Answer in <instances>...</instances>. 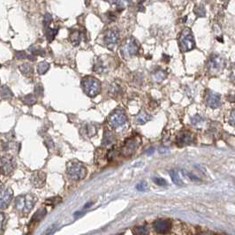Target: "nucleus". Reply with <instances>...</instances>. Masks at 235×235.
I'll use <instances>...</instances> for the list:
<instances>
[{"label": "nucleus", "mask_w": 235, "mask_h": 235, "mask_svg": "<svg viewBox=\"0 0 235 235\" xmlns=\"http://www.w3.org/2000/svg\"><path fill=\"white\" fill-rule=\"evenodd\" d=\"M67 172L69 178L74 180H80L85 178L87 174V169L79 161H70L67 164Z\"/></svg>", "instance_id": "nucleus-1"}, {"label": "nucleus", "mask_w": 235, "mask_h": 235, "mask_svg": "<svg viewBox=\"0 0 235 235\" xmlns=\"http://www.w3.org/2000/svg\"><path fill=\"white\" fill-rule=\"evenodd\" d=\"M81 86L84 92L89 97H94L100 93V81L92 76H87L81 81Z\"/></svg>", "instance_id": "nucleus-2"}, {"label": "nucleus", "mask_w": 235, "mask_h": 235, "mask_svg": "<svg viewBox=\"0 0 235 235\" xmlns=\"http://www.w3.org/2000/svg\"><path fill=\"white\" fill-rule=\"evenodd\" d=\"M179 44L181 51L186 52L189 50H193L195 46V42L193 38V33L189 27H185L180 33L179 38Z\"/></svg>", "instance_id": "nucleus-3"}, {"label": "nucleus", "mask_w": 235, "mask_h": 235, "mask_svg": "<svg viewBox=\"0 0 235 235\" xmlns=\"http://www.w3.org/2000/svg\"><path fill=\"white\" fill-rule=\"evenodd\" d=\"M35 202H36V197L34 195L26 194V195H21L17 197L15 200V206L19 210L24 213H28L33 209Z\"/></svg>", "instance_id": "nucleus-4"}, {"label": "nucleus", "mask_w": 235, "mask_h": 235, "mask_svg": "<svg viewBox=\"0 0 235 235\" xmlns=\"http://www.w3.org/2000/svg\"><path fill=\"white\" fill-rule=\"evenodd\" d=\"M141 139L138 136H133L127 139L126 143H124L123 147L121 148V154L125 157H130L134 153L136 149L141 144Z\"/></svg>", "instance_id": "nucleus-5"}, {"label": "nucleus", "mask_w": 235, "mask_h": 235, "mask_svg": "<svg viewBox=\"0 0 235 235\" xmlns=\"http://www.w3.org/2000/svg\"><path fill=\"white\" fill-rule=\"evenodd\" d=\"M126 120H127V118H126L125 112L122 110L119 109L114 110L110 115L109 118H108L110 126L113 128H118V127L124 126L126 123Z\"/></svg>", "instance_id": "nucleus-6"}, {"label": "nucleus", "mask_w": 235, "mask_h": 235, "mask_svg": "<svg viewBox=\"0 0 235 235\" xmlns=\"http://www.w3.org/2000/svg\"><path fill=\"white\" fill-rule=\"evenodd\" d=\"M207 67L209 71L213 73V74H217L221 72L225 67H226V61L222 57H220L219 55H211V57L208 61Z\"/></svg>", "instance_id": "nucleus-7"}, {"label": "nucleus", "mask_w": 235, "mask_h": 235, "mask_svg": "<svg viewBox=\"0 0 235 235\" xmlns=\"http://www.w3.org/2000/svg\"><path fill=\"white\" fill-rule=\"evenodd\" d=\"M121 55L125 59H129L137 54L138 52V45L134 39H127L125 43L122 45L121 49Z\"/></svg>", "instance_id": "nucleus-8"}, {"label": "nucleus", "mask_w": 235, "mask_h": 235, "mask_svg": "<svg viewBox=\"0 0 235 235\" xmlns=\"http://www.w3.org/2000/svg\"><path fill=\"white\" fill-rule=\"evenodd\" d=\"M16 167V163L12 156H4L1 158V171L4 175L11 174Z\"/></svg>", "instance_id": "nucleus-9"}, {"label": "nucleus", "mask_w": 235, "mask_h": 235, "mask_svg": "<svg viewBox=\"0 0 235 235\" xmlns=\"http://www.w3.org/2000/svg\"><path fill=\"white\" fill-rule=\"evenodd\" d=\"M220 97L221 96L218 93L213 92L211 90H208L206 93V96H205V101H206L207 105L210 108H212V109L218 108L221 104Z\"/></svg>", "instance_id": "nucleus-10"}, {"label": "nucleus", "mask_w": 235, "mask_h": 235, "mask_svg": "<svg viewBox=\"0 0 235 235\" xmlns=\"http://www.w3.org/2000/svg\"><path fill=\"white\" fill-rule=\"evenodd\" d=\"M104 43L106 44L107 48L110 50H112L114 46L117 44L118 40V33L116 29H110L104 34Z\"/></svg>", "instance_id": "nucleus-11"}, {"label": "nucleus", "mask_w": 235, "mask_h": 235, "mask_svg": "<svg viewBox=\"0 0 235 235\" xmlns=\"http://www.w3.org/2000/svg\"><path fill=\"white\" fill-rule=\"evenodd\" d=\"M153 226L157 233L166 234L171 231L172 224H171L170 220H157L154 223Z\"/></svg>", "instance_id": "nucleus-12"}, {"label": "nucleus", "mask_w": 235, "mask_h": 235, "mask_svg": "<svg viewBox=\"0 0 235 235\" xmlns=\"http://www.w3.org/2000/svg\"><path fill=\"white\" fill-rule=\"evenodd\" d=\"M31 182L35 187H42L46 182V174L42 171H37L31 177Z\"/></svg>", "instance_id": "nucleus-13"}, {"label": "nucleus", "mask_w": 235, "mask_h": 235, "mask_svg": "<svg viewBox=\"0 0 235 235\" xmlns=\"http://www.w3.org/2000/svg\"><path fill=\"white\" fill-rule=\"evenodd\" d=\"M193 136L189 132H181L177 135L176 143L179 147H184L192 143Z\"/></svg>", "instance_id": "nucleus-14"}, {"label": "nucleus", "mask_w": 235, "mask_h": 235, "mask_svg": "<svg viewBox=\"0 0 235 235\" xmlns=\"http://www.w3.org/2000/svg\"><path fill=\"white\" fill-rule=\"evenodd\" d=\"M13 193L11 188H6L5 190L2 191L1 193V201H0V205L2 209H5L11 203L13 200Z\"/></svg>", "instance_id": "nucleus-15"}, {"label": "nucleus", "mask_w": 235, "mask_h": 235, "mask_svg": "<svg viewBox=\"0 0 235 235\" xmlns=\"http://www.w3.org/2000/svg\"><path fill=\"white\" fill-rule=\"evenodd\" d=\"M46 213H47V211H46V209L45 208H42V209H40V210H38L36 212H35V214L33 216V218H31V220H30V223H29V226H31V225H33V224H36V223H39L41 220H42V218L45 217V215H46Z\"/></svg>", "instance_id": "nucleus-16"}, {"label": "nucleus", "mask_w": 235, "mask_h": 235, "mask_svg": "<svg viewBox=\"0 0 235 235\" xmlns=\"http://www.w3.org/2000/svg\"><path fill=\"white\" fill-rule=\"evenodd\" d=\"M151 118H152L151 115L146 113L145 111H142V112H140V113L136 116V118H135V122H136L137 125H144V124H146L148 121L151 120Z\"/></svg>", "instance_id": "nucleus-17"}, {"label": "nucleus", "mask_w": 235, "mask_h": 235, "mask_svg": "<svg viewBox=\"0 0 235 235\" xmlns=\"http://www.w3.org/2000/svg\"><path fill=\"white\" fill-rule=\"evenodd\" d=\"M44 32H45V35H46L48 42H51L54 40L55 36L59 33V28H50L49 27L47 28H44Z\"/></svg>", "instance_id": "nucleus-18"}, {"label": "nucleus", "mask_w": 235, "mask_h": 235, "mask_svg": "<svg viewBox=\"0 0 235 235\" xmlns=\"http://www.w3.org/2000/svg\"><path fill=\"white\" fill-rule=\"evenodd\" d=\"M13 96V94L7 86L3 85L1 87V97L2 99H11Z\"/></svg>", "instance_id": "nucleus-19"}, {"label": "nucleus", "mask_w": 235, "mask_h": 235, "mask_svg": "<svg viewBox=\"0 0 235 235\" xmlns=\"http://www.w3.org/2000/svg\"><path fill=\"white\" fill-rule=\"evenodd\" d=\"M165 78H166V74H165L164 71H162V70L157 71L156 73H154V74H152V79H153V81H156V82H161V81H163Z\"/></svg>", "instance_id": "nucleus-20"}, {"label": "nucleus", "mask_w": 235, "mask_h": 235, "mask_svg": "<svg viewBox=\"0 0 235 235\" xmlns=\"http://www.w3.org/2000/svg\"><path fill=\"white\" fill-rule=\"evenodd\" d=\"M50 68V65L49 63H47L46 61H42V62H40L37 66V72L39 74H44L48 72Z\"/></svg>", "instance_id": "nucleus-21"}, {"label": "nucleus", "mask_w": 235, "mask_h": 235, "mask_svg": "<svg viewBox=\"0 0 235 235\" xmlns=\"http://www.w3.org/2000/svg\"><path fill=\"white\" fill-rule=\"evenodd\" d=\"M70 39H71L72 43H73L74 46H77V45H79V43L81 42V32H79V31H74L73 33L71 34V35H70Z\"/></svg>", "instance_id": "nucleus-22"}, {"label": "nucleus", "mask_w": 235, "mask_h": 235, "mask_svg": "<svg viewBox=\"0 0 235 235\" xmlns=\"http://www.w3.org/2000/svg\"><path fill=\"white\" fill-rule=\"evenodd\" d=\"M170 175H171V178H172V182L174 183L177 186H182L183 185V181L181 180L180 177L179 175L178 172L176 171H171L170 172Z\"/></svg>", "instance_id": "nucleus-23"}, {"label": "nucleus", "mask_w": 235, "mask_h": 235, "mask_svg": "<svg viewBox=\"0 0 235 235\" xmlns=\"http://www.w3.org/2000/svg\"><path fill=\"white\" fill-rule=\"evenodd\" d=\"M19 68H20V72H21L23 74H25V75H29V74H31L32 72H33L32 66H31L29 63H24V64H22L21 66H20Z\"/></svg>", "instance_id": "nucleus-24"}, {"label": "nucleus", "mask_w": 235, "mask_h": 235, "mask_svg": "<svg viewBox=\"0 0 235 235\" xmlns=\"http://www.w3.org/2000/svg\"><path fill=\"white\" fill-rule=\"evenodd\" d=\"M133 233L134 235H148L149 234V228L145 226L134 227L133 229Z\"/></svg>", "instance_id": "nucleus-25"}, {"label": "nucleus", "mask_w": 235, "mask_h": 235, "mask_svg": "<svg viewBox=\"0 0 235 235\" xmlns=\"http://www.w3.org/2000/svg\"><path fill=\"white\" fill-rule=\"evenodd\" d=\"M29 50L34 56H44V54H45V50L41 47H39V46H36V45L30 46Z\"/></svg>", "instance_id": "nucleus-26"}, {"label": "nucleus", "mask_w": 235, "mask_h": 235, "mask_svg": "<svg viewBox=\"0 0 235 235\" xmlns=\"http://www.w3.org/2000/svg\"><path fill=\"white\" fill-rule=\"evenodd\" d=\"M193 13L197 17H204L206 15V10L203 5H195L193 8Z\"/></svg>", "instance_id": "nucleus-27"}, {"label": "nucleus", "mask_w": 235, "mask_h": 235, "mask_svg": "<svg viewBox=\"0 0 235 235\" xmlns=\"http://www.w3.org/2000/svg\"><path fill=\"white\" fill-rule=\"evenodd\" d=\"M35 102H36V99L33 94H28L23 97V103L27 105H33L35 103Z\"/></svg>", "instance_id": "nucleus-28"}, {"label": "nucleus", "mask_w": 235, "mask_h": 235, "mask_svg": "<svg viewBox=\"0 0 235 235\" xmlns=\"http://www.w3.org/2000/svg\"><path fill=\"white\" fill-rule=\"evenodd\" d=\"M113 141V135L112 134L109 132V131H106L104 132V137H103V144L105 145H109L110 143H112Z\"/></svg>", "instance_id": "nucleus-29"}, {"label": "nucleus", "mask_w": 235, "mask_h": 235, "mask_svg": "<svg viewBox=\"0 0 235 235\" xmlns=\"http://www.w3.org/2000/svg\"><path fill=\"white\" fill-rule=\"evenodd\" d=\"M104 67H103V64L102 61H98V62H96L95 65H94V67H93V70L94 72L96 73H98V74H101L104 71Z\"/></svg>", "instance_id": "nucleus-30"}, {"label": "nucleus", "mask_w": 235, "mask_h": 235, "mask_svg": "<svg viewBox=\"0 0 235 235\" xmlns=\"http://www.w3.org/2000/svg\"><path fill=\"white\" fill-rule=\"evenodd\" d=\"M61 201V198L59 196H56V197H51V198H49L47 199L45 203L47 205H50V206H55L56 204H58Z\"/></svg>", "instance_id": "nucleus-31"}, {"label": "nucleus", "mask_w": 235, "mask_h": 235, "mask_svg": "<svg viewBox=\"0 0 235 235\" xmlns=\"http://www.w3.org/2000/svg\"><path fill=\"white\" fill-rule=\"evenodd\" d=\"M51 20H52V17L49 13H47L44 15V18H43V27H44V28L49 27V26L51 23Z\"/></svg>", "instance_id": "nucleus-32"}, {"label": "nucleus", "mask_w": 235, "mask_h": 235, "mask_svg": "<svg viewBox=\"0 0 235 235\" xmlns=\"http://www.w3.org/2000/svg\"><path fill=\"white\" fill-rule=\"evenodd\" d=\"M153 181L157 186H165L167 185L166 180L164 179H163V178H154Z\"/></svg>", "instance_id": "nucleus-33"}, {"label": "nucleus", "mask_w": 235, "mask_h": 235, "mask_svg": "<svg viewBox=\"0 0 235 235\" xmlns=\"http://www.w3.org/2000/svg\"><path fill=\"white\" fill-rule=\"evenodd\" d=\"M34 94L38 96H42L43 95V88L40 83L36 84L34 87Z\"/></svg>", "instance_id": "nucleus-34"}, {"label": "nucleus", "mask_w": 235, "mask_h": 235, "mask_svg": "<svg viewBox=\"0 0 235 235\" xmlns=\"http://www.w3.org/2000/svg\"><path fill=\"white\" fill-rule=\"evenodd\" d=\"M147 188H148V183L144 180H143L141 183H139L136 186V189L139 191H145Z\"/></svg>", "instance_id": "nucleus-35"}, {"label": "nucleus", "mask_w": 235, "mask_h": 235, "mask_svg": "<svg viewBox=\"0 0 235 235\" xmlns=\"http://www.w3.org/2000/svg\"><path fill=\"white\" fill-rule=\"evenodd\" d=\"M15 57H16L18 59H24L26 58H27V55L26 54L25 51L23 50H19V51H16L15 52Z\"/></svg>", "instance_id": "nucleus-36"}, {"label": "nucleus", "mask_w": 235, "mask_h": 235, "mask_svg": "<svg viewBox=\"0 0 235 235\" xmlns=\"http://www.w3.org/2000/svg\"><path fill=\"white\" fill-rule=\"evenodd\" d=\"M96 127L94 126H91V125H89L87 126V133L89 134V136H93L94 134H96Z\"/></svg>", "instance_id": "nucleus-37"}, {"label": "nucleus", "mask_w": 235, "mask_h": 235, "mask_svg": "<svg viewBox=\"0 0 235 235\" xmlns=\"http://www.w3.org/2000/svg\"><path fill=\"white\" fill-rule=\"evenodd\" d=\"M57 230V226L56 225H54V226H50V228H48L46 231H45V233H43V235H52L54 233H55V231Z\"/></svg>", "instance_id": "nucleus-38"}, {"label": "nucleus", "mask_w": 235, "mask_h": 235, "mask_svg": "<svg viewBox=\"0 0 235 235\" xmlns=\"http://www.w3.org/2000/svg\"><path fill=\"white\" fill-rule=\"evenodd\" d=\"M203 119H202V118L200 117L199 115H196V116H194L191 118V122H192V124L193 125H196V124H198V123H200L201 122Z\"/></svg>", "instance_id": "nucleus-39"}, {"label": "nucleus", "mask_w": 235, "mask_h": 235, "mask_svg": "<svg viewBox=\"0 0 235 235\" xmlns=\"http://www.w3.org/2000/svg\"><path fill=\"white\" fill-rule=\"evenodd\" d=\"M229 123L232 126H235V109L233 110V111L231 113V116H230V118H229Z\"/></svg>", "instance_id": "nucleus-40"}, {"label": "nucleus", "mask_w": 235, "mask_h": 235, "mask_svg": "<svg viewBox=\"0 0 235 235\" xmlns=\"http://www.w3.org/2000/svg\"><path fill=\"white\" fill-rule=\"evenodd\" d=\"M230 79L231 81L235 83V64L233 65V67L231 68V74H230Z\"/></svg>", "instance_id": "nucleus-41"}, {"label": "nucleus", "mask_w": 235, "mask_h": 235, "mask_svg": "<svg viewBox=\"0 0 235 235\" xmlns=\"http://www.w3.org/2000/svg\"><path fill=\"white\" fill-rule=\"evenodd\" d=\"M4 221H5V216L4 213L1 214V228H2V233H3V229H4Z\"/></svg>", "instance_id": "nucleus-42"}, {"label": "nucleus", "mask_w": 235, "mask_h": 235, "mask_svg": "<svg viewBox=\"0 0 235 235\" xmlns=\"http://www.w3.org/2000/svg\"><path fill=\"white\" fill-rule=\"evenodd\" d=\"M163 60H164L165 62H169V60H170V57L167 56V55H165V54H164V55H163Z\"/></svg>", "instance_id": "nucleus-43"}, {"label": "nucleus", "mask_w": 235, "mask_h": 235, "mask_svg": "<svg viewBox=\"0 0 235 235\" xmlns=\"http://www.w3.org/2000/svg\"><path fill=\"white\" fill-rule=\"evenodd\" d=\"M27 59H29L30 60H32V61H34V60H35V57H34V55H27Z\"/></svg>", "instance_id": "nucleus-44"}, {"label": "nucleus", "mask_w": 235, "mask_h": 235, "mask_svg": "<svg viewBox=\"0 0 235 235\" xmlns=\"http://www.w3.org/2000/svg\"><path fill=\"white\" fill-rule=\"evenodd\" d=\"M92 204H93L92 202H89V203H87V204L85 205V207H84V208H85V209H87V208H89V206H91Z\"/></svg>", "instance_id": "nucleus-45"}, {"label": "nucleus", "mask_w": 235, "mask_h": 235, "mask_svg": "<svg viewBox=\"0 0 235 235\" xmlns=\"http://www.w3.org/2000/svg\"><path fill=\"white\" fill-rule=\"evenodd\" d=\"M106 1H109L110 3H111V4H115L117 0H106Z\"/></svg>", "instance_id": "nucleus-46"}, {"label": "nucleus", "mask_w": 235, "mask_h": 235, "mask_svg": "<svg viewBox=\"0 0 235 235\" xmlns=\"http://www.w3.org/2000/svg\"><path fill=\"white\" fill-rule=\"evenodd\" d=\"M201 235H213L212 233H201Z\"/></svg>", "instance_id": "nucleus-47"}, {"label": "nucleus", "mask_w": 235, "mask_h": 235, "mask_svg": "<svg viewBox=\"0 0 235 235\" xmlns=\"http://www.w3.org/2000/svg\"><path fill=\"white\" fill-rule=\"evenodd\" d=\"M153 151H154V150H153V149H151L150 151V152H149V154H151V153H152V152H153Z\"/></svg>", "instance_id": "nucleus-48"}, {"label": "nucleus", "mask_w": 235, "mask_h": 235, "mask_svg": "<svg viewBox=\"0 0 235 235\" xmlns=\"http://www.w3.org/2000/svg\"><path fill=\"white\" fill-rule=\"evenodd\" d=\"M144 1H145V0H141V1H140V3L142 4V3H143V2H144Z\"/></svg>", "instance_id": "nucleus-49"}, {"label": "nucleus", "mask_w": 235, "mask_h": 235, "mask_svg": "<svg viewBox=\"0 0 235 235\" xmlns=\"http://www.w3.org/2000/svg\"><path fill=\"white\" fill-rule=\"evenodd\" d=\"M124 1H126V2H130L131 0H124Z\"/></svg>", "instance_id": "nucleus-50"}, {"label": "nucleus", "mask_w": 235, "mask_h": 235, "mask_svg": "<svg viewBox=\"0 0 235 235\" xmlns=\"http://www.w3.org/2000/svg\"><path fill=\"white\" fill-rule=\"evenodd\" d=\"M116 235H122V233H119V234H116Z\"/></svg>", "instance_id": "nucleus-51"}, {"label": "nucleus", "mask_w": 235, "mask_h": 235, "mask_svg": "<svg viewBox=\"0 0 235 235\" xmlns=\"http://www.w3.org/2000/svg\"><path fill=\"white\" fill-rule=\"evenodd\" d=\"M222 1H225V0H222Z\"/></svg>", "instance_id": "nucleus-52"}]
</instances>
